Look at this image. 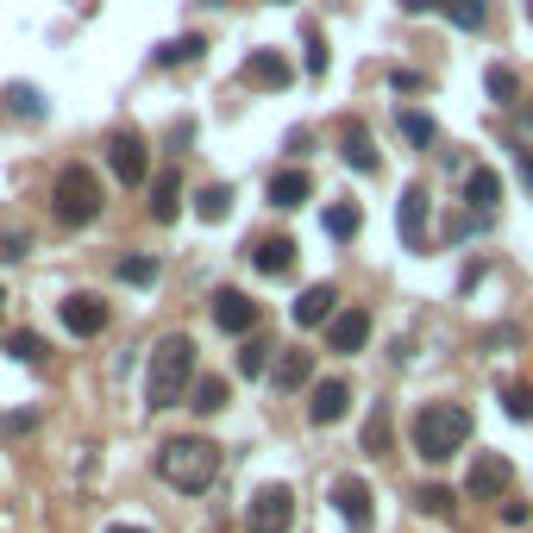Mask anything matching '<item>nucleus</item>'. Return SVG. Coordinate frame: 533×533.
<instances>
[{
  "label": "nucleus",
  "mask_w": 533,
  "mask_h": 533,
  "mask_svg": "<svg viewBox=\"0 0 533 533\" xmlns=\"http://www.w3.org/2000/svg\"><path fill=\"white\" fill-rule=\"evenodd\" d=\"M333 314H339L333 283H314V289L295 295V327H320V320H333Z\"/></svg>",
  "instance_id": "obj_13"
},
{
  "label": "nucleus",
  "mask_w": 533,
  "mask_h": 533,
  "mask_svg": "<svg viewBox=\"0 0 533 533\" xmlns=\"http://www.w3.org/2000/svg\"><path fill=\"white\" fill-rule=\"evenodd\" d=\"M446 19L458 32H477L483 19H490V7H483V0H446Z\"/></svg>",
  "instance_id": "obj_27"
},
{
  "label": "nucleus",
  "mask_w": 533,
  "mask_h": 533,
  "mask_svg": "<svg viewBox=\"0 0 533 533\" xmlns=\"http://www.w3.org/2000/svg\"><path fill=\"white\" fill-rule=\"evenodd\" d=\"M471 439V408L458 402H427L421 414H414V452L427 458V465H446V458L465 452Z\"/></svg>",
  "instance_id": "obj_3"
},
{
  "label": "nucleus",
  "mask_w": 533,
  "mask_h": 533,
  "mask_svg": "<svg viewBox=\"0 0 533 533\" xmlns=\"http://www.w3.org/2000/svg\"><path fill=\"white\" fill-rule=\"evenodd\" d=\"M301 38H308V76H327V38H320L314 26L301 32Z\"/></svg>",
  "instance_id": "obj_35"
},
{
  "label": "nucleus",
  "mask_w": 533,
  "mask_h": 533,
  "mask_svg": "<svg viewBox=\"0 0 533 533\" xmlns=\"http://www.w3.org/2000/svg\"><path fill=\"white\" fill-rule=\"evenodd\" d=\"M527 13H533V0H527Z\"/></svg>",
  "instance_id": "obj_45"
},
{
  "label": "nucleus",
  "mask_w": 533,
  "mask_h": 533,
  "mask_svg": "<svg viewBox=\"0 0 533 533\" xmlns=\"http://www.w3.org/2000/svg\"><path fill=\"white\" fill-rule=\"evenodd\" d=\"M333 502H339V515H345V527H364V521H370V483H364V477H339V490H333Z\"/></svg>",
  "instance_id": "obj_15"
},
{
  "label": "nucleus",
  "mask_w": 533,
  "mask_h": 533,
  "mask_svg": "<svg viewBox=\"0 0 533 533\" xmlns=\"http://www.w3.org/2000/svg\"><path fill=\"white\" fill-rule=\"evenodd\" d=\"M226 402H233V383H226V377H201L195 383V408L201 414H220Z\"/></svg>",
  "instance_id": "obj_24"
},
{
  "label": "nucleus",
  "mask_w": 533,
  "mask_h": 533,
  "mask_svg": "<svg viewBox=\"0 0 533 533\" xmlns=\"http://www.w3.org/2000/svg\"><path fill=\"white\" fill-rule=\"evenodd\" d=\"M13 258H26V239H19V233H0V264H13Z\"/></svg>",
  "instance_id": "obj_38"
},
{
  "label": "nucleus",
  "mask_w": 533,
  "mask_h": 533,
  "mask_svg": "<svg viewBox=\"0 0 533 533\" xmlns=\"http://www.w3.org/2000/svg\"><path fill=\"white\" fill-rule=\"evenodd\" d=\"M264 364H270V345H264V339H245L239 370H245V377H264Z\"/></svg>",
  "instance_id": "obj_32"
},
{
  "label": "nucleus",
  "mask_w": 533,
  "mask_h": 533,
  "mask_svg": "<svg viewBox=\"0 0 533 533\" xmlns=\"http://www.w3.org/2000/svg\"><path fill=\"white\" fill-rule=\"evenodd\" d=\"M63 327L76 333V339L107 333V301H101V295H88V289H76V295L63 301Z\"/></svg>",
  "instance_id": "obj_9"
},
{
  "label": "nucleus",
  "mask_w": 533,
  "mask_h": 533,
  "mask_svg": "<svg viewBox=\"0 0 533 533\" xmlns=\"http://www.w3.org/2000/svg\"><path fill=\"white\" fill-rule=\"evenodd\" d=\"M107 164H113V176L126 182V189H138V182L151 176V157H145V138H138L132 126L126 132H113L107 138Z\"/></svg>",
  "instance_id": "obj_6"
},
{
  "label": "nucleus",
  "mask_w": 533,
  "mask_h": 533,
  "mask_svg": "<svg viewBox=\"0 0 533 533\" xmlns=\"http://www.w3.org/2000/svg\"><path fill=\"white\" fill-rule=\"evenodd\" d=\"M389 439H396V427H389V408H377L364 421V452H389Z\"/></svg>",
  "instance_id": "obj_29"
},
{
  "label": "nucleus",
  "mask_w": 533,
  "mask_h": 533,
  "mask_svg": "<svg viewBox=\"0 0 533 533\" xmlns=\"http://www.w3.org/2000/svg\"><path fill=\"white\" fill-rule=\"evenodd\" d=\"M201 51H207V38H201V32H189V38H176V44H164V51H157V63H164V69H176V63L189 69V63L201 57Z\"/></svg>",
  "instance_id": "obj_26"
},
{
  "label": "nucleus",
  "mask_w": 533,
  "mask_h": 533,
  "mask_svg": "<svg viewBox=\"0 0 533 533\" xmlns=\"http://www.w3.org/2000/svg\"><path fill=\"white\" fill-rule=\"evenodd\" d=\"M245 527L251 533H289L295 527V490L289 483H264V490L251 496V508H245Z\"/></svg>",
  "instance_id": "obj_5"
},
{
  "label": "nucleus",
  "mask_w": 533,
  "mask_h": 533,
  "mask_svg": "<svg viewBox=\"0 0 533 533\" xmlns=\"http://www.w3.org/2000/svg\"><path fill=\"white\" fill-rule=\"evenodd\" d=\"M251 264H258L264 276H289L295 270V239H258L251 245Z\"/></svg>",
  "instance_id": "obj_18"
},
{
  "label": "nucleus",
  "mask_w": 533,
  "mask_h": 533,
  "mask_svg": "<svg viewBox=\"0 0 533 533\" xmlns=\"http://www.w3.org/2000/svg\"><path fill=\"white\" fill-rule=\"evenodd\" d=\"M508 483H515V465H508L502 452H477V465H471V477H465V490H471L477 502H502V496H508Z\"/></svg>",
  "instance_id": "obj_7"
},
{
  "label": "nucleus",
  "mask_w": 533,
  "mask_h": 533,
  "mask_svg": "<svg viewBox=\"0 0 533 533\" xmlns=\"http://www.w3.org/2000/svg\"><path fill=\"white\" fill-rule=\"evenodd\" d=\"M120 276H126L132 289H151V283H157V258H126V264H120Z\"/></svg>",
  "instance_id": "obj_31"
},
{
  "label": "nucleus",
  "mask_w": 533,
  "mask_h": 533,
  "mask_svg": "<svg viewBox=\"0 0 533 533\" xmlns=\"http://www.w3.org/2000/svg\"><path fill=\"white\" fill-rule=\"evenodd\" d=\"M51 207H57V220H63V226H95V220H101V176L88 170V164L57 170Z\"/></svg>",
  "instance_id": "obj_4"
},
{
  "label": "nucleus",
  "mask_w": 533,
  "mask_h": 533,
  "mask_svg": "<svg viewBox=\"0 0 533 533\" xmlns=\"http://www.w3.org/2000/svg\"><path fill=\"white\" fill-rule=\"evenodd\" d=\"M7 352H13L19 364H32V370H44V364H51V345H44L38 333H13V339H7Z\"/></svg>",
  "instance_id": "obj_23"
},
{
  "label": "nucleus",
  "mask_w": 533,
  "mask_h": 533,
  "mask_svg": "<svg viewBox=\"0 0 533 533\" xmlns=\"http://www.w3.org/2000/svg\"><path fill=\"white\" fill-rule=\"evenodd\" d=\"M245 82L251 88H289V63L276 57V51H251L245 57Z\"/></svg>",
  "instance_id": "obj_16"
},
{
  "label": "nucleus",
  "mask_w": 533,
  "mask_h": 533,
  "mask_svg": "<svg viewBox=\"0 0 533 533\" xmlns=\"http://www.w3.org/2000/svg\"><path fill=\"white\" fill-rule=\"evenodd\" d=\"M345 408H352V383H314V402H308V421L314 427H333V421H345Z\"/></svg>",
  "instance_id": "obj_12"
},
{
  "label": "nucleus",
  "mask_w": 533,
  "mask_h": 533,
  "mask_svg": "<svg viewBox=\"0 0 533 533\" xmlns=\"http://www.w3.org/2000/svg\"><path fill=\"white\" fill-rule=\"evenodd\" d=\"M308 377H314V352H301V345H283V358H276L270 383H276V389H308Z\"/></svg>",
  "instance_id": "obj_14"
},
{
  "label": "nucleus",
  "mask_w": 533,
  "mask_h": 533,
  "mask_svg": "<svg viewBox=\"0 0 533 533\" xmlns=\"http://www.w3.org/2000/svg\"><path fill=\"white\" fill-rule=\"evenodd\" d=\"M527 521H533L527 502H502V527H527Z\"/></svg>",
  "instance_id": "obj_37"
},
{
  "label": "nucleus",
  "mask_w": 533,
  "mask_h": 533,
  "mask_svg": "<svg viewBox=\"0 0 533 533\" xmlns=\"http://www.w3.org/2000/svg\"><path fill=\"white\" fill-rule=\"evenodd\" d=\"M414 508L433 521H452V490H439V483H427V490H414Z\"/></svg>",
  "instance_id": "obj_28"
},
{
  "label": "nucleus",
  "mask_w": 533,
  "mask_h": 533,
  "mask_svg": "<svg viewBox=\"0 0 533 533\" xmlns=\"http://www.w3.org/2000/svg\"><path fill=\"white\" fill-rule=\"evenodd\" d=\"M389 82H396V95H414V88H421L427 76H421V69H396V76H389Z\"/></svg>",
  "instance_id": "obj_39"
},
{
  "label": "nucleus",
  "mask_w": 533,
  "mask_h": 533,
  "mask_svg": "<svg viewBox=\"0 0 533 533\" xmlns=\"http://www.w3.org/2000/svg\"><path fill=\"white\" fill-rule=\"evenodd\" d=\"M427 233H433V201H427L421 182H408V189H402V245H408V251H421Z\"/></svg>",
  "instance_id": "obj_8"
},
{
  "label": "nucleus",
  "mask_w": 533,
  "mask_h": 533,
  "mask_svg": "<svg viewBox=\"0 0 533 533\" xmlns=\"http://www.w3.org/2000/svg\"><path fill=\"white\" fill-rule=\"evenodd\" d=\"M0 308H7V295H0Z\"/></svg>",
  "instance_id": "obj_44"
},
{
  "label": "nucleus",
  "mask_w": 533,
  "mask_h": 533,
  "mask_svg": "<svg viewBox=\"0 0 533 533\" xmlns=\"http://www.w3.org/2000/svg\"><path fill=\"white\" fill-rule=\"evenodd\" d=\"M358 226H364V214H358L352 201H333V207H327V233H333L339 245H352V239H358Z\"/></svg>",
  "instance_id": "obj_22"
},
{
  "label": "nucleus",
  "mask_w": 533,
  "mask_h": 533,
  "mask_svg": "<svg viewBox=\"0 0 533 533\" xmlns=\"http://www.w3.org/2000/svg\"><path fill=\"white\" fill-rule=\"evenodd\" d=\"M7 101H13V113H32V120H44V101H38V88H7Z\"/></svg>",
  "instance_id": "obj_36"
},
{
  "label": "nucleus",
  "mask_w": 533,
  "mask_h": 533,
  "mask_svg": "<svg viewBox=\"0 0 533 533\" xmlns=\"http://www.w3.org/2000/svg\"><path fill=\"white\" fill-rule=\"evenodd\" d=\"M107 533H151V527H107Z\"/></svg>",
  "instance_id": "obj_42"
},
{
  "label": "nucleus",
  "mask_w": 533,
  "mask_h": 533,
  "mask_svg": "<svg viewBox=\"0 0 533 533\" xmlns=\"http://www.w3.org/2000/svg\"><path fill=\"white\" fill-rule=\"evenodd\" d=\"M396 126H402V138H408V145H421V151L439 138V126L427 120V113H414V107H402V113H396Z\"/></svg>",
  "instance_id": "obj_25"
},
{
  "label": "nucleus",
  "mask_w": 533,
  "mask_h": 533,
  "mask_svg": "<svg viewBox=\"0 0 533 533\" xmlns=\"http://www.w3.org/2000/svg\"><path fill=\"white\" fill-rule=\"evenodd\" d=\"M515 95H521L515 69H490V101H515Z\"/></svg>",
  "instance_id": "obj_34"
},
{
  "label": "nucleus",
  "mask_w": 533,
  "mask_h": 533,
  "mask_svg": "<svg viewBox=\"0 0 533 533\" xmlns=\"http://www.w3.org/2000/svg\"><path fill=\"white\" fill-rule=\"evenodd\" d=\"M226 207H233V189H220V182L195 195V214H201V220H226Z\"/></svg>",
  "instance_id": "obj_30"
},
{
  "label": "nucleus",
  "mask_w": 533,
  "mask_h": 533,
  "mask_svg": "<svg viewBox=\"0 0 533 533\" xmlns=\"http://www.w3.org/2000/svg\"><path fill=\"white\" fill-rule=\"evenodd\" d=\"M521 182L533 189V151H521Z\"/></svg>",
  "instance_id": "obj_41"
},
{
  "label": "nucleus",
  "mask_w": 533,
  "mask_h": 533,
  "mask_svg": "<svg viewBox=\"0 0 533 533\" xmlns=\"http://www.w3.org/2000/svg\"><path fill=\"white\" fill-rule=\"evenodd\" d=\"M214 327L220 333H251V327H258V301L239 295V289H220L214 295Z\"/></svg>",
  "instance_id": "obj_10"
},
{
  "label": "nucleus",
  "mask_w": 533,
  "mask_h": 533,
  "mask_svg": "<svg viewBox=\"0 0 533 533\" xmlns=\"http://www.w3.org/2000/svg\"><path fill=\"white\" fill-rule=\"evenodd\" d=\"M345 164H352L358 176H370V170H377V145H370V132L352 120V126H345Z\"/></svg>",
  "instance_id": "obj_21"
},
{
  "label": "nucleus",
  "mask_w": 533,
  "mask_h": 533,
  "mask_svg": "<svg viewBox=\"0 0 533 533\" xmlns=\"http://www.w3.org/2000/svg\"><path fill=\"white\" fill-rule=\"evenodd\" d=\"M176 214H182V182H176V170H164V176L151 182V220L170 226Z\"/></svg>",
  "instance_id": "obj_20"
},
{
  "label": "nucleus",
  "mask_w": 533,
  "mask_h": 533,
  "mask_svg": "<svg viewBox=\"0 0 533 533\" xmlns=\"http://www.w3.org/2000/svg\"><path fill=\"white\" fill-rule=\"evenodd\" d=\"M527 126H533V107H527Z\"/></svg>",
  "instance_id": "obj_43"
},
{
  "label": "nucleus",
  "mask_w": 533,
  "mask_h": 533,
  "mask_svg": "<svg viewBox=\"0 0 533 533\" xmlns=\"http://www.w3.org/2000/svg\"><path fill=\"white\" fill-rule=\"evenodd\" d=\"M195 383V339L189 333H164L145 370V408H176Z\"/></svg>",
  "instance_id": "obj_1"
},
{
  "label": "nucleus",
  "mask_w": 533,
  "mask_h": 533,
  "mask_svg": "<svg viewBox=\"0 0 533 533\" xmlns=\"http://www.w3.org/2000/svg\"><path fill=\"white\" fill-rule=\"evenodd\" d=\"M502 402H508V414H515V421H533V389L508 383V389H502Z\"/></svg>",
  "instance_id": "obj_33"
},
{
  "label": "nucleus",
  "mask_w": 533,
  "mask_h": 533,
  "mask_svg": "<svg viewBox=\"0 0 533 533\" xmlns=\"http://www.w3.org/2000/svg\"><path fill=\"white\" fill-rule=\"evenodd\" d=\"M465 201H471V214H490V207L502 201V176H496L490 164H477V170L465 176Z\"/></svg>",
  "instance_id": "obj_17"
},
{
  "label": "nucleus",
  "mask_w": 533,
  "mask_h": 533,
  "mask_svg": "<svg viewBox=\"0 0 533 533\" xmlns=\"http://www.w3.org/2000/svg\"><path fill=\"white\" fill-rule=\"evenodd\" d=\"M308 195H314V176H308V170H276V176H270V201H276V207H301Z\"/></svg>",
  "instance_id": "obj_19"
},
{
  "label": "nucleus",
  "mask_w": 533,
  "mask_h": 533,
  "mask_svg": "<svg viewBox=\"0 0 533 533\" xmlns=\"http://www.w3.org/2000/svg\"><path fill=\"white\" fill-rule=\"evenodd\" d=\"M402 13H446V0H402Z\"/></svg>",
  "instance_id": "obj_40"
},
{
  "label": "nucleus",
  "mask_w": 533,
  "mask_h": 533,
  "mask_svg": "<svg viewBox=\"0 0 533 533\" xmlns=\"http://www.w3.org/2000/svg\"><path fill=\"white\" fill-rule=\"evenodd\" d=\"M157 477H164L170 490H182V496L214 490V477H220V446H214V439H201V433L170 439V446L157 452Z\"/></svg>",
  "instance_id": "obj_2"
},
{
  "label": "nucleus",
  "mask_w": 533,
  "mask_h": 533,
  "mask_svg": "<svg viewBox=\"0 0 533 533\" xmlns=\"http://www.w3.org/2000/svg\"><path fill=\"white\" fill-rule=\"evenodd\" d=\"M364 339H370V314L364 308H339L327 320V345H333V352H364Z\"/></svg>",
  "instance_id": "obj_11"
}]
</instances>
